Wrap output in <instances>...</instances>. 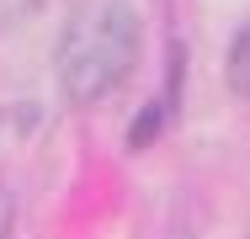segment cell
I'll return each instance as SVG.
<instances>
[{"label": "cell", "instance_id": "obj_4", "mask_svg": "<svg viewBox=\"0 0 250 239\" xmlns=\"http://www.w3.org/2000/svg\"><path fill=\"white\" fill-rule=\"evenodd\" d=\"M160 112H165V106H144V112H139V122H133V133H128V143H133V149H144V143L154 139V128H160Z\"/></svg>", "mask_w": 250, "mask_h": 239}, {"label": "cell", "instance_id": "obj_2", "mask_svg": "<svg viewBox=\"0 0 250 239\" xmlns=\"http://www.w3.org/2000/svg\"><path fill=\"white\" fill-rule=\"evenodd\" d=\"M229 85L250 101V27L234 38V48H229Z\"/></svg>", "mask_w": 250, "mask_h": 239}, {"label": "cell", "instance_id": "obj_3", "mask_svg": "<svg viewBox=\"0 0 250 239\" xmlns=\"http://www.w3.org/2000/svg\"><path fill=\"white\" fill-rule=\"evenodd\" d=\"M43 5H48V0H0V32H5V27H21V21L38 16Z\"/></svg>", "mask_w": 250, "mask_h": 239}, {"label": "cell", "instance_id": "obj_1", "mask_svg": "<svg viewBox=\"0 0 250 239\" xmlns=\"http://www.w3.org/2000/svg\"><path fill=\"white\" fill-rule=\"evenodd\" d=\"M133 59H139V16L123 0H91L64 21L53 69L64 96L85 106L117 91L133 75Z\"/></svg>", "mask_w": 250, "mask_h": 239}]
</instances>
